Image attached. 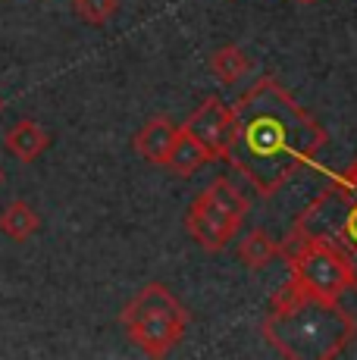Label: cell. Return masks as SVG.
<instances>
[{
    "label": "cell",
    "mask_w": 357,
    "mask_h": 360,
    "mask_svg": "<svg viewBox=\"0 0 357 360\" xmlns=\"http://www.w3.org/2000/svg\"><path fill=\"white\" fill-rule=\"evenodd\" d=\"M326 131L276 79H257L232 107V141L226 163L235 166L260 198L279 188L313 160Z\"/></svg>",
    "instance_id": "obj_1"
},
{
    "label": "cell",
    "mask_w": 357,
    "mask_h": 360,
    "mask_svg": "<svg viewBox=\"0 0 357 360\" xmlns=\"http://www.w3.org/2000/svg\"><path fill=\"white\" fill-rule=\"evenodd\" d=\"M357 335V323L339 301L304 297L298 307L283 314H266L264 338L292 360H332Z\"/></svg>",
    "instance_id": "obj_2"
},
{
    "label": "cell",
    "mask_w": 357,
    "mask_h": 360,
    "mask_svg": "<svg viewBox=\"0 0 357 360\" xmlns=\"http://www.w3.org/2000/svg\"><path fill=\"white\" fill-rule=\"evenodd\" d=\"M119 323L148 357H167L188 329V310L163 282H148L122 307Z\"/></svg>",
    "instance_id": "obj_3"
},
{
    "label": "cell",
    "mask_w": 357,
    "mask_h": 360,
    "mask_svg": "<svg viewBox=\"0 0 357 360\" xmlns=\"http://www.w3.org/2000/svg\"><path fill=\"white\" fill-rule=\"evenodd\" d=\"M294 245H288L292 273L317 301H339L348 288H354L351 257L326 235H307L304 226H294Z\"/></svg>",
    "instance_id": "obj_4"
},
{
    "label": "cell",
    "mask_w": 357,
    "mask_h": 360,
    "mask_svg": "<svg viewBox=\"0 0 357 360\" xmlns=\"http://www.w3.org/2000/svg\"><path fill=\"white\" fill-rule=\"evenodd\" d=\"M248 213V200L226 176H216L185 210V229L210 254L229 248V241L242 229V219Z\"/></svg>",
    "instance_id": "obj_5"
},
{
    "label": "cell",
    "mask_w": 357,
    "mask_h": 360,
    "mask_svg": "<svg viewBox=\"0 0 357 360\" xmlns=\"http://www.w3.org/2000/svg\"><path fill=\"white\" fill-rule=\"evenodd\" d=\"M185 131L197 138L204 148L214 154V160H226L229 154V141H232V107H226L219 98H207L188 120L182 122Z\"/></svg>",
    "instance_id": "obj_6"
},
{
    "label": "cell",
    "mask_w": 357,
    "mask_h": 360,
    "mask_svg": "<svg viewBox=\"0 0 357 360\" xmlns=\"http://www.w3.org/2000/svg\"><path fill=\"white\" fill-rule=\"evenodd\" d=\"M176 135H178V126L173 120H167V116H154V120H148L138 131H135L132 148L141 160H148L154 166H167V157L176 144Z\"/></svg>",
    "instance_id": "obj_7"
},
{
    "label": "cell",
    "mask_w": 357,
    "mask_h": 360,
    "mask_svg": "<svg viewBox=\"0 0 357 360\" xmlns=\"http://www.w3.org/2000/svg\"><path fill=\"white\" fill-rule=\"evenodd\" d=\"M4 148L19 163H35L51 148V131L44 126H38L35 120H19L4 131Z\"/></svg>",
    "instance_id": "obj_8"
},
{
    "label": "cell",
    "mask_w": 357,
    "mask_h": 360,
    "mask_svg": "<svg viewBox=\"0 0 357 360\" xmlns=\"http://www.w3.org/2000/svg\"><path fill=\"white\" fill-rule=\"evenodd\" d=\"M210 160H214V154H210V150L204 148L195 135H191V131H185L182 126H178L176 144H173V150H169V157H167V169L176 172L178 179H188V176H195L197 169H204Z\"/></svg>",
    "instance_id": "obj_9"
},
{
    "label": "cell",
    "mask_w": 357,
    "mask_h": 360,
    "mask_svg": "<svg viewBox=\"0 0 357 360\" xmlns=\"http://www.w3.org/2000/svg\"><path fill=\"white\" fill-rule=\"evenodd\" d=\"M41 229V217L35 213V207L29 200L16 198L0 210V232L10 241H29L32 235Z\"/></svg>",
    "instance_id": "obj_10"
},
{
    "label": "cell",
    "mask_w": 357,
    "mask_h": 360,
    "mask_svg": "<svg viewBox=\"0 0 357 360\" xmlns=\"http://www.w3.org/2000/svg\"><path fill=\"white\" fill-rule=\"evenodd\" d=\"M283 254V245L273 238L266 229H251L238 245V257L248 269H264L270 260H276Z\"/></svg>",
    "instance_id": "obj_11"
},
{
    "label": "cell",
    "mask_w": 357,
    "mask_h": 360,
    "mask_svg": "<svg viewBox=\"0 0 357 360\" xmlns=\"http://www.w3.org/2000/svg\"><path fill=\"white\" fill-rule=\"evenodd\" d=\"M210 72H214L223 85H238V82L251 72V60L242 47L226 44L210 57Z\"/></svg>",
    "instance_id": "obj_12"
},
{
    "label": "cell",
    "mask_w": 357,
    "mask_h": 360,
    "mask_svg": "<svg viewBox=\"0 0 357 360\" xmlns=\"http://www.w3.org/2000/svg\"><path fill=\"white\" fill-rule=\"evenodd\" d=\"M116 10H119V0H72V13L94 29L107 25L116 16Z\"/></svg>",
    "instance_id": "obj_13"
},
{
    "label": "cell",
    "mask_w": 357,
    "mask_h": 360,
    "mask_svg": "<svg viewBox=\"0 0 357 360\" xmlns=\"http://www.w3.org/2000/svg\"><path fill=\"white\" fill-rule=\"evenodd\" d=\"M326 191L329 195H335L339 200H345V204H357V157H354V163L342 172V176H335L332 188H326Z\"/></svg>",
    "instance_id": "obj_14"
},
{
    "label": "cell",
    "mask_w": 357,
    "mask_h": 360,
    "mask_svg": "<svg viewBox=\"0 0 357 360\" xmlns=\"http://www.w3.org/2000/svg\"><path fill=\"white\" fill-rule=\"evenodd\" d=\"M342 238H345V245L351 251H357V204H348L345 223H342Z\"/></svg>",
    "instance_id": "obj_15"
},
{
    "label": "cell",
    "mask_w": 357,
    "mask_h": 360,
    "mask_svg": "<svg viewBox=\"0 0 357 360\" xmlns=\"http://www.w3.org/2000/svg\"><path fill=\"white\" fill-rule=\"evenodd\" d=\"M351 269H354V292H357V251H354V257H351Z\"/></svg>",
    "instance_id": "obj_16"
},
{
    "label": "cell",
    "mask_w": 357,
    "mask_h": 360,
    "mask_svg": "<svg viewBox=\"0 0 357 360\" xmlns=\"http://www.w3.org/2000/svg\"><path fill=\"white\" fill-rule=\"evenodd\" d=\"M301 4H317V0H301Z\"/></svg>",
    "instance_id": "obj_17"
},
{
    "label": "cell",
    "mask_w": 357,
    "mask_h": 360,
    "mask_svg": "<svg viewBox=\"0 0 357 360\" xmlns=\"http://www.w3.org/2000/svg\"><path fill=\"white\" fill-rule=\"evenodd\" d=\"M0 185H4V169H0Z\"/></svg>",
    "instance_id": "obj_18"
},
{
    "label": "cell",
    "mask_w": 357,
    "mask_h": 360,
    "mask_svg": "<svg viewBox=\"0 0 357 360\" xmlns=\"http://www.w3.org/2000/svg\"><path fill=\"white\" fill-rule=\"evenodd\" d=\"M0 110H4V98H0Z\"/></svg>",
    "instance_id": "obj_19"
}]
</instances>
